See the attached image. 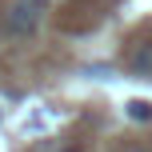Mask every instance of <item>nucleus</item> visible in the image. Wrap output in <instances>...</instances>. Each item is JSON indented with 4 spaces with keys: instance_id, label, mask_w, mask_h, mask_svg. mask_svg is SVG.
I'll use <instances>...</instances> for the list:
<instances>
[{
    "instance_id": "obj_4",
    "label": "nucleus",
    "mask_w": 152,
    "mask_h": 152,
    "mask_svg": "<svg viewBox=\"0 0 152 152\" xmlns=\"http://www.w3.org/2000/svg\"><path fill=\"white\" fill-rule=\"evenodd\" d=\"M128 152H148V148H128Z\"/></svg>"
},
{
    "instance_id": "obj_1",
    "label": "nucleus",
    "mask_w": 152,
    "mask_h": 152,
    "mask_svg": "<svg viewBox=\"0 0 152 152\" xmlns=\"http://www.w3.org/2000/svg\"><path fill=\"white\" fill-rule=\"evenodd\" d=\"M4 32H8V36H16V40L36 36V32H40V8L28 4V0H16V4L4 12Z\"/></svg>"
},
{
    "instance_id": "obj_3",
    "label": "nucleus",
    "mask_w": 152,
    "mask_h": 152,
    "mask_svg": "<svg viewBox=\"0 0 152 152\" xmlns=\"http://www.w3.org/2000/svg\"><path fill=\"white\" fill-rule=\"evenodd\" d=\"M128 116L132 120H152V100H128Z\"/></svg>"
},
{
    "instance_id": "obj_2",
    "label": "nucleus",
    "mask_w": 152,
    "mask_h": 152,
    "mask_svg": "<svg viewBox=\"0 0 152 152\" xmlns=\"http://www.w3.org/2000/svg\"><path fill=\"white\" fill-rule=\"evenodd\" d=\"M128 72H136V76H144V80H152V40L132 44V52H128Z\"/></svg>"
}]
</instances>
